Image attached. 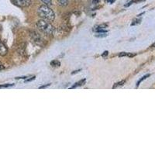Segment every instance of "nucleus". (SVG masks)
<instances>
[{
	"label": "nucleus",
	"mask_w": 155,
	"mask_h": 155,
	"mask_svg": "<svg viewBox=\"0 0 155 155\" xmlns=\"http://www.w3.org/2000/svg\"><path fill=\"white\" fill-rule=\"evenodd\" d=\"M39 17L47 21H53L55 19V13L51 8L46 5H41L37 9Z\"/></svg>",
	"instance_id": "obj_1"
},
{
	"label": "nucleus",
	"mask_w": 155,
	"mask_h": 155,
	"mask_svg": "<svg viewBox=\"0 0 155 155\" xmlns=\"http://www.w3.org/2000/svg\"><path fill=\"white\" fill-rule=\"evenodd\" d=\"M37 27L40 31L46 35H51L54 32V27L49 21L44 20V19H40L37 23Z\"/></svg>",
	"instance_id": "obj_2"
},
{
	"label": "nucleus",
	"mask_w": 155,
	"mask_h": 155,
	"mask_svg": "<svg viewBox=\"0 0 155 155\" xmlns=\"http://www.w3.org/2000/svg\"><path fill=\"white\" fill-rule=\"evenodd\" d=\"M30 37H31L32 41H34L36 44H37L39 46H44V40L37 32L32 31L30 33Z\"/></svg>",
	"instance_id": "obj_3"
},
{
	"label": "nucleus",
	"mask_w": 155,
	"mask_h": 155,
	"mask_svg": "<svg viewBox=\"0 0 155 155\" xmlns=\"http://www.w3.org/2000/svg\"><path fill=\"white\" fill-rule=\"evenodd\" d=\"M13 5H16L18 7H28L31 5V0H11Z\"/></svg>",
	"instance_id": "obj_4"
},
{
	"label": "nucleus",
	"mask_w": 155,
	"mask_h": 155,
	"mask_svg": "<svg viewBox=\"0 0 155 155\" xmlns=\"http://www.w3.org/2000/svg\"><path fill=\"white\" fill-rule=\"evenodd\" d=\"M8 53V49L5 46V44L0 41V55L1 56H5Z\"/></svg>",
	"instance_id": "obj_5"
},
{
	"label": "nucleus",
	"mask_w": 155,
	"mask_h": 155,
	"mask_svg": "<svg viewBox=\"0 0 155 155\" xmlns=\"http://www.w3.org/2000/svg\"><path fill=\"white\" fill-rule=\"evenodd\" d=\"M106 28H107V24H101V25H99V26L95 27V28L93 29V30L96 32H103V31H106V30H105V29Z\"/></svg>",
	"instance_id": "obj_6"
},
{
	"label": "nucleus",
	"mask_w": 155,
	"mask_h": 155,
	"mask_svg": "<svg viewBox=\"0 0 155 155\" xmlns=\"http://www.w3.org/2000/svg\"><path fill=\"white\" fill-rule=\"evenodd\" d=\"M107 32L103 31V32H97V34H95V37H100V38H102V37H106L107 36Z\"/></svg>",
	"instance_id": "obj_7"
},
{
	"label": "nucleus",
	"mask_w": 155,
	"mask_h": 155,
	"mask_svg": "<svg viewBox=\"0 0 155 155\" xmlns=\"http://www.w3.org/2000/svg\"><path fill=\"white\" fill-rule=\"evenodd\" d=\"M125 82H126L125 80H123V81H119V82H117V83H115L114 85L113 86V88H117L120 86H123Z\"/></svg>",
	"instance_id": "obj_8"
},
{
	"label": "nucleus",
	"mask_w": 155,
	"mask_h": 155,
	"mask_svg": "<svg viewBox=\"0 0 155 155\" xmlns=\"http://www.w3.org/2000/svg\"><path fill=\"white\" fill-rule=\"evenodd\" d=\"M51 65L54 68H58V67H60L61 66V62L58 61L54 60V61H52L51 62Z\"/></svg>",
	"instance_id": "obj_9"
},
{
	"label": "nucleus",
	"mask_w": 155,
	"mask_h": 155,
	"mask_svg": "<svg viewBox=\"0 0 155 155\" xmlns=\"http://www.w3.org/2000/svg\"><path fill=\"white\" fill-rule=\"evenodd\" d=\"M85 79L81 80V81H79L78 82L75 83V84H74V85L71 87V88H75L76 87H78V86H81V85H82L83 84H85Z\"/></svg>",
	"instance_id": "obj_10"
},
{
	"label": "nucleus",
	"mask_w": 155,
	"mask_h": 155,
	"mask_svg": "<svg viewBox=\"0 0 155 155\" xmlns=\"http://www.w3.org/2000/svg\"><path fill=\"white\" fill-rule=\"evenodd\" d=\"M58 4L61 6H66L68 3V0H57Z\"/></svg>",
	"instance_id": "obj_11"
},
{
	"label": "nucleus",
	"mask_w": 155,
	"mask_h": 155,
	"mask_svg": "<svg viewBox=\"0 0 155 155\" xmlns=\"http://www.w3.org/2000/svg\"><path fill=\"white\" fill-rule=\"evenodd\" d=\"M135 54H130V53H126V52H122V53H120V54H119V57H125V56H127V57H134L135 56Z\"/></svg>",
	"instance_id": "obj_12"
},
{
	"label": "nucleus",
	"mask_w": 155,
	"mask_h": 155,
	"mask_svg": "<svg viewBox=\"0 0 155 155\" xmlns=\"http://www.w3.org/2000/svg\"><path fill=\"white\" fill-rule=\"evenodd\" d=\"M150 74H146V75H144V76H143V77L142 78H140V79L139 81H138L137 84V87L139 86V85H140V83L142 82V81H143V80H145V79H146V78H147L148 77H150Z\"/></svg>",
	"instance_id": "obj_13"
},
{
	"label": "nucleus",
	"mask_w": 155,
	"mask_h": 155,
	"mask_svg": "<svg viewBox=\"0 0 155 155\" xmlns=\"http://www.w3.org/2000/svg\"><path fill=\"white\" fill-rule=\"evenodd\" d=\"M41 1L44 4V5H48V6L52 5V0H41Z\"/></svg>",
	"instance_id": "obj_14"
},
{
	"label": "nucleus",
	"mask_w": 155,
	"mask_h": 155,
	"mask_svg": "<svg viewBox=\"0 0 155 155\" xmlns=\"http://www.w3.org/2000/svg\"><path fill=\"white\" fill-rule=\"evenodd\" d=\"M145 0H132L130 2L129 4H127V5H126V6H128V5H131V4L133 3H138V2H144Z\"/></svg>",
	"instance_id": "obj_15"
},
{
	"label": "nucleus",
	"mask_w": 155,
	"mask_h": 155,
	"mask_svg": "<svg viewBox=\"0 0 155 155\" xmlns=\"http://www.w3.org/2000/svg\"><path fill=\"white\" fill-rule=\"evenodd\" d=\"M141 22V19H134V22L132 23V26H134V25H137V24H139V23H140Z\"/></svg>",
	"instance_id": "obj_16"
},
{
	"label": "nucleus",
	"mask_w": 155,
	"mask_h": 155,
	"mask_svg": "<svg viewBox=\"0 0 155 155\" xmlns=\"http://www.w3.org/2000/svg\"><path fill=\"white\" fill-rule=\"evenodd\" d=\"M13 84H6V85H0V88H8L9 86H12Z\"/></svg>",
	"instance_id": "obj_17"
},
{
	"label": "nucleus",
	"mask_w": 155,
	"mask_h": 155,
	"mask_svg": "<svg viewBox=\"0 0 155 155\" xmlns=\"http://www.w3.org/2000/svg\"><path fill=\"white\" fill-rule=\"evenodd\" d=\"M4 69V66L2 65V64L1 63V61H0V71H2Z\"/></svg>",
	"instance_id": "obj_18"
},
{
	"label": "nucleus",
	"mask_w": 155,
	"mask_h": 155,
	"mask_svg": "<svg viewBox=\"0 0 155 155\" xmlns=\"http://www.w3.org/2000/svg\"><path fill=\"white\" fill-rule=\"evenodd\" d=\"M106 1H107V2H109V3L112 4V3H113V2H114L115 1H116V0H106Z\"/></svg>",
	"instance_id": "obj_19"
},
{
	"label": "nucleus",
	"mask_w": 155,
	"mask_h": 155,
	"mask_svg": "<svg viewBox=\"0 0 155 155\" xmlns=\"http://www.w3.org/2000/svg\"><path fill=\"white\" fill-rule=\"evenodd\" d=\"M50 85H51V84H48V85H44V86H41V87H40V88H46V87L49 86Z\"/></svg>",
	"instance_id": "obj_20"
},
{
	"label": "nucleus",
	"mask_w": 155,
	"mask_h": 155,
	"mask_svg": "<svg viewBox=\"0 0 155 155\" xmlns=\"http://www.w3.org/2000/svg\"><path fill=\"white\" fill-rule=\"evenodd\" d=\"M106 55H108V51H105L104 53L102 54V57H104V56H106Z\"/></svg>",
	"instance_id": "obj_21"
},
{
	"label": "nucleus",
	"mask_w": 155,
	"mask_h": 155,
	"mask_svg": "<svg viewBox=\"0 0 155 155\" xmlns=\"http://www.w3.org/2000/svg\"><path fill=\"white\" fill-rule=\"evenodd\" d=\"M35 76H34V77L32 78H30V79H28V80H27V81H32V80H34V79H35Z\"/></svg>",
	"instance_id": "obj_22"
},
{
	"label": "nucleus",
	"mask_w": 155,
	"mask_h": 155,
	"mask_svg": "<svg viewBox=\"0 0 155 155\" xmlns=\"http://www.w3.org/2000/svg\"><path fill=\"white\" fill-rule=\"evenodd\" d=\"M150 48H151V49H153V48H155V43H153V44H152L151 46H150Z\"/></svg>",
	"instance_id": "obj_23"
},
{
	"label": "nucleus",
	"mask_w": 155,
	"mask_h": 155,
	"mask_svg": "<svg viewBox=\"0 0 155 155\" xmlns=\"http://www.w3.org/2000/svg\"><path fill=\"white\" fill-rule=\"evenodd\" d=\"M99 2V0H93V3L95 4L97 3V2Z\"/></svg>",
	"instance_id": "obj_24"
},
{
	"label": "nucleus",
	"mask_w": 155,
	"mask_h": 155,
	"mask_svg": "<svg viewBox=\"0 0 155 155\" xmlns=\"http://www.w3.org/2000/svg\"><path fill=\"white\" fill-rule=\"evenodd\" d=\"M80 71H81V70H78V71H74V72H72V73H71V74H75V73L79 72Z\"/></svg>",
	"instance_id": "obj_25"
},
{
	"label": "nucleus",
	"mask_w": 155,
	"mask_h": 155,
	"mask_svg": "<svg viewBox=\"0 0 155 155\" xmlns=\"http://www.w3.org/2000/svg\"><path fill=\"white\" fill-rule=\"evenodd\" d=\"M0 29H1V26H0Z\"/></svg>",
	"instance_id": "obj_26"
}]
</instances>
